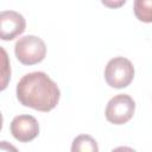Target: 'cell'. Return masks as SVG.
<instances>
[{"mask_svg": "<svg viewBox=\"0 0 152 152\" xmlns=\"http://www.w3.org/2000/svg\"><path fill=\"white\" fill-rule=\"evenodd\" d=\"M10 131L15 140L20 142H28L38 137L39 124L32 115H17L11 121Z\"/></svg>", "mask_w": 152, "mask_h": 152, "instance_id": "5", "label": "cell"}, {"mask_svg": "<svg viewBox=\"0 0 152 152\" xmlns=\"http://www.w3.org/2000/svg\"><path fill=\"white\" fill-rule=\"evenodd\" d=\"M134 15L142 23H152V0H134Z\"/></svg>", "mask_w": 152, "mask_h": 152, "instance_id": "8", "label": "cell"}, {"mask_svg": "<svg viewBox=\"0 0 152 152\" xmlns=\"http://www.w3.org/2000/svg\"><path fill=\"white\" fill-rule=\"evenodd\" d=\"M26 27L25 18L15 11H2L0 13V38L13 40L20 36Z\"/></svg>", "mask_w": 152, "mask_h": 152, "instance_id": "6", "label": "cell"}, {"mask_svg": "<svg viewBox=\"0 0 152 152\" xmlns=\"http://www.w3.org/2000/svg\"><path fill=\"white\" fill-rule=\"evenodd\" d=\"M17 59L24 65H34L40 63L46 56V45L37 36H24L14 45Z\"/></svg>", "mask_w": 152, "mask_h": 152, "instance_id": "2", "label": "cell"}, {"mask_svg": "<svg viewBox=\"0 0 152 152\" xmlns=\"http://www.w3.org/2000/svg\"><path fill=\"white\" fill-rule=\"evenodd\" d=\"M59 97L58 86L43 71L26 74L17 84L18 101L39 112L52 110L58 104Z\"/></svg>", "mask_w": 152, "mask_h": 152, "instance_id": "1", "label": "cell"}, {"mask_svg": "<svg viewBox=\"0 0 152 152\" xmlns=\"http://www.w3.org/2000/svg\"><path fill=\"white\" fill-rule=\"evenodd\" d=\"M71 151L72 152H97L99 146L96 140L88 134H81L77 135L71 145Z\"/></svg>", "mask_w": 152, "mask_h": 152, "instance_id": "7", "label": "cell"}, {"mask_svg": "<svg viewBox=\"0 0 152 152\" xmlns=\"http://www.w3.org/2000/svg\"><path fill=\"white\" fill-rule=\"evenodd\" d=\"M127 0H101L102 5L108 7V8H112V10H115V8H120L125 5Z\"/></svg>", "mask_w": 152, "mask_h": 152, "instance_id": "10", "label": "cell"}, {"mask_svg": "<svg viewBox=\"0 0 152 152\" xmlns=\"http://www.w3.org/2000/svg\"><path fill=\"white\" fill-rule=\"evenodd\" d=\"M134 112V100L128 94H118L108 101L104 115L108 122L113 125H124L133 118Z\"/></svg>", "mask_w": 152, "mask_h": 152, "instance_id": "4", "label": "cell"}, {"mask_svg": "<svg viewBox=\"0 0 152 152\" xmlns=\"http://www.w3.org/2000/svg\"><path fill=\"white\" fill-rule=\"evenodd\" d=\"M134 78V66L126 57L112 58L104 68V80L107 84L115 89H122L131 84Z\"/></svg>", "mask_w": 152, "mask_h": 152, "instance_id": "3", "label": "cell"}, {"mask_svg": "<svg viewBox=\"0 0 152 152\" xmlns=\"http://www.w3.org/2000/svg\"><path fill=\"white\" fill-rule=\"evenodd\" d=\"M1 53H2V70H1V76H2V82H1V90H4L7 87V83L11 78V68H10V62L7 58V53L4 48H1Z\"/></svg>", "mask_w": 152, "mask_h": 152, "instance_id": "9", "label": "cell"}]
</instances>
